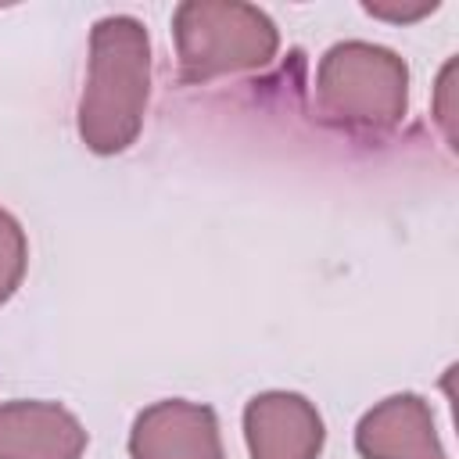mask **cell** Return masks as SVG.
<instances>
[{"label": "cell", "instance_id": "cell-1", "mask_svg": "<svg viewBox=\"0 0 459 459\" xmlns=\"http://www.w3.org/2000/svg\"><path fill=\"white\" fill-rule=\"evenodd\" d=\"M151 100V39L140 18L108 14L90 32V68L79 93V140L93 154L126 151Z\"/></svg>", "mask_w": 459, "mask_h": 459}, {"label": "cell", "instance_id": "cell-2", "mask_svg": "<svg viewBox=\"0 0 459 459\" xmlns=\"http://www.w3.org/2000/svg\"><path fill=\"white\" fill-rule=\"evenodd\" d=\"M316 100L319 111L337 126L369 133L394 129L409 108V68L380 43H333L319 57Z\"/></svg>", "mask_w": 459, "mask_h": 459}, {"label": "cell", "instance_id": "cell-3", "mask_svg": "<svg viewBox=\"0 0 459 459\" xmlns=\"http://www.w3.org/2000/svg\"><path fill=\"white\" fill-rule=\"evenodd\" d=\"M176 57L183 82H208L233 72H251L273 61L280 47L276 22L237 0H186L172 14Z\"/></svg>", "mask_w": 459, "mask_h": 459}, {"label": "cell", "instance_id": "cell-4", "mask_svg": "<svg viewBox=\"0 0 459 459\" xmlns=\"http://www.w3.org/2000/svg\"><path fill=\"white\" fill-rule=\"evenodd\" d=\"M133 459H226L219 420L208 405L161 398L147 405L129 430Z\"/></svg>", "mask_w": 459, "mask_h": 459}, {"label": "cell", "instance_id": "cell-5", "mask_svg": "<svg viewBox=\"0 0 459 459\" xmlns=\"http://www.w3.org/2000/svg\"><path fill=\"white\" fill-rule=\"evenodd\" d=\"M251 459H319L323 416L298 391H262L244 405Z\"/></svg>", "mask_w": 459, "mask_h": 459}, {"label": "cell", "instance_id": "cell-6", "mask_svg": "<svg viewBox=\"0 0 459 459\" xmlns=\"http://www.w3.org/2000/svg\"><path fill=\"white\" fill-rule=\"evenodd\" d=\"M362 459H448L427 398L402 391L377 402L355 427Z\"/></svg>", "mask_w": 459, "mask_h": 459}, {"label": "cell", "instance_id": "cell-7", "mask_svg": "<svg viewBox=\"0 0 459 459\" xmlns=\"http://www.w3.org/2000/svg\"><path fill=\"white\" fill-rule=\"evenodd\" d=\"M86 430L57 402L0 405V459H82Z\"/></svg>", "mask_w": 459, "mask_h": 459}, {"label": "cell", "instance_id": "cell-8", "mask_svg": "<svg viewBox=\"0 0 459 459\" xmlns=\"http://www.w3.org/2000/svg\"><path fill=\"white\" fill-rule=\"evenodd\" d=\"M25 265H29L25 230L7 208H0V305L18 290V283L25 276Z\"/></svg>", "mask_w": 459, "mask_h": 459}, {"label": "cell", "instance_id": "cell-9", "mask_svg": "<svg viewBox=\"0 0 459 459\" xmlns=\"http://www.w3.org/2000/svg\"><path fill=\"white\" fill-rule=\"evenodd\" d=\"M437 7V0H423V4H416V7H391V4H366V11L369 14H377V18H391V22H412V18H423V14H430Z\"/></svg>", "mask_w": 459, "mask_h": 459}]
</instances>
